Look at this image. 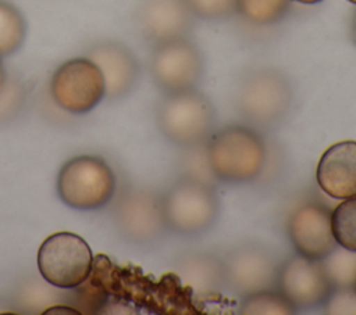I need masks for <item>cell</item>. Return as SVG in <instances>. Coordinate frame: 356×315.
I'll return each mask as SVG.
<instances>
[{"instance_id":"obj_1","label":"cell","mask_w":356,"mask_h":315,"mask_svg":"<svg viewBox=\"0 0 356 315\" xmlns=\"http://www.w3.org/2000/svg\"><path fill=\"white\" fill-rule=\"evenodd\" d=\"M206 150L214 176L227 183L257 179L267 160L260 133L246 125H228L213 132L206 142Z\"/></svg>"},{"instance_id":"obj_2","label":"cell","mask_w":356,"mask_h":315,"mask_svg":"<svg viewBox=\"0 0 356 315\" xmlns=\"http://www.w3.org/2000/svg\"><path fill=\"white\" fill-rule=\"evenodd\" d=\"M293 89L289 79L278 69L257 68L245 75L235 94L239 115L253 129H271L289 112Z\"/></svg>"},{"instance_id":"obj_3","label":"cell","mask_w":356,"mask_h":315,"mask_svg":"<svg viewBox=\"0 0 356 315\" xmlns=\"http://www.w3.org/2000/svg\"><path fill=\"white\" fill-rule=\"evenodd\" d=\"M100 259V257H99ZM106 275L104 262L100 261ZM114 280L104 276V286L113 289L115 294L135 301L138 305L146 307L156 314L168 315H195L200 312L192 291L182 284L177 273H165L160 280L154 282L138 271L121 269L113 265Z\"/></svg>"},{"instance_id":"obj_4","label":"cell","mask_w":356,"mask_h":315,"mask_svg":"<svg viewBox=\"0 0 356 315\" xmlns=\"http://www.w3.org/2000/svg\"><path fill=\"white\" fill-rule=\"evenodd\" d=\"M56 190L67 207L76 211H96L114 198L117 180L104 158L81 154L63 164L57 173Z\"/></svg>"},{"instance_id":"obj_5","label":"cell","mask_w":356,"mask_h":315,"mask_svg":"<svg viewBox=\"0 0 356 315\" xmlns=\"http://www.w3.org/2000/svg\"><path fill=\"white\" fill-rule=\"evenodd\" d=\"M156 122L167 140L189 148L209 140L216 126V110L197 89L167 93L156 108Z\"/></svg>"},{"instance_id":"obj_6","label":"cell","mask_w":356,"mask_h":315,"mask_svg":"<svg viewBox=\"0 0 356 315\" xmlns=\"http://www.w3.org/2000/svg\"><path fill=\"white\" fill-rule=\"evenodd\" d=\"M163 211L168 230L182 236L207 232L220 214L216 186L182 176L161 194Z\"/></svg>"},{"instance_id":"obj_7","label":"cell","mask_w":356,"mask_h":315,"mask_svg":"<svg viewBox=\"0 0 356 315\" xmlns=\"http://www.w3.org/2000/svg\"><path fill=\"white\" fill-rule=\"evenodd\" d=\"M38 271L51 286L78 289L90 278L95 257L88 241L72 232L61 230L47 236L38 248Z\"/></svg>"},{"instance_id":"obj_8","label":"cell","mask_w":356,"mask_h":315,"mask_svg":"<svg viewBox=\"0 0 356 315\" xmlns=\"http://www.w3.org/2000/svg\"><path fill=\"white\" fill-rule=\"evenodd\" d=\"M118 235L134 246H150L160 241L168 230L161 196L143 187H125L111 208Z\"/></svg>"},{"instance_id":"obj_9","label":"cell","mask_w":356,"mask_h":315,"mask_svg":"<svg viewBox=\"0 0 356 315\" xmlns=\"http://www.w3.org/2000/svg\"><path fill=\"white\" fill-rule=\"evenodd\" d=\"M49 90L61 110L75 115L90 112L106 97L102 71L86 56L60 64L50 78Z\"/></svg>"},{"instance_id":"obj_10","label":"cell","mask_w":356,"mask_h":315,"mask_svg":"<svg viewBox=\"0 0 356 315\" xmlns=\"http://www.w3.org/2000/svg\"><path fill=\"white\" fill-rule=\"evenodd\" d=\"M203 72V56L188 37L154 44L150 56V74L165 94L196 89Z\"/></svg>"},{"instance_id":"obj_11","label":"cell","mask_w":356,"mask_h":315,"mask_svg":"<svg viewBox=\"0 0 356 315\" xmlns=\"http://www.w3.org/2000/svg\"><path fill=\"white\" fill-rule=\"evenodd\" d=\"M222 261L224 287L241 298L275 289L280 264L266 247L248 243L229 250Z\"/></svg>"},{"instance_id":"obj_12","label":"cell","mask_w":356,"mask_h":315,"mask_svg":"<svg viewBox=\"0 0 356 315\" xmlns=\"http://www.w3.org/2000/svg\"><path fill=\"white\" fill-rule=\"evenodd\" d=\"M275 289L298 312L323 308L334 286L327 278L321 261L295 254L280 264Z\"/></svg>"},{"instance_id":"obj_13","label":"cell","mask_w":356,"mask_h":315,"mask_svg":"<svg viewBox=\"0 0 356 315\" xmlns=\"http://www.w3.org/2000/svg\"><path fill=\"white\" fill-rule=\"evenodd\" d=\"M288 235L296 254L309 259L321 261L338 247L331 228V211L321 203L299 205L288 221Z\"/></svg>"},{"instance_id":"obj_14","label":"cell","mask_w":356,"mask_h":315,"mask_svg":"<svg viewBox=\"0 0 356 315\" xmlns=\"http://www.w3.org/2000/svg\"><path fill=\"white\" fill-rule=\"evenodd\" d=\"M86 57L102 71L106 99L120 100L127 97L138 85L140 65L132 50L117 40H100L93 43Z\"/></svg>"},{"instance_id":"obj_15","label":"cell","mask_w":356,"mask_h":315,"mask_svg":"<svg viewBox=\"0 0 356 315\" xmlns=\"http://www.w3.org/2000/svg\"><path fill=\"white\" fill-rule=\"evenodd\" d=\"M193 18L186 0H142L136 11L139 32L153 44L186 37Z\"/></svg>"},{"instance_id":"obj_16","label":"cell","mask_w":356,"mask_h":315,"mask_svg":"<svg viewBox=\"0 0 356 315\" xmlns=\"http://www.w3.org/2000/svg\"><path fill=\"white\" fill-rule=\"evenodd\" d=\"M320 189L332 198L345 200L356 196V142L342 140L330 146L316 168Z\"/></svg>"},{"instance_id":"obj_17","label":"cell","mask_w":356,"mask_h":315,"mask_svg":"<svg viewBox=\"0 0 356 315\" xmlns=\"http://www.w3.org/2000/svg\"><path fill=\"white\" fill-rule=\"evenodd\" d=\"M175 273L193 297L214 296L224 287L222 261L211 253L195 251L184 255L178 259Z\"/></svg>"},{"instance_id":"obj_18","label":"cell","mask_w":356,"mask_h":315,"mask_svg":"<svg viewBox=\"0 0 356 315\" xmlns=\"http://www.w3.org/2000/svg\"><path fill=\"white\" fill-rule=\"evenodd\" d=\"M26 19L14 4L0 0V60L17 53L26 37Z\"/></svg>"},{"instance_id":"obj_19","label":"cell","mask_w":356,"mask_h":315,"mask_svg":"<svg viewBox=\"0 0 356 315\" xmlns=\"http://www.w3.org/2000/svg\"><path fill=\"white\" fill-rule=\"evenodd\" d=\"M238 312L243 315H292L296 314L291 303L277 290H263L242 298Z\"/></svg>"},{"instance_id":"obj_20","label":"cell","mask_w":356,"mask_h":315,"mask_svg":"<svg viewBox=\"0 0 356 315\" xmlns=\"http://www.w3.org/2000/svg\"><path fill=\"white\" fill-rule=\"evenodd\" d=\"M321 264L334 289L355 286L356 251H350L338 246L334 251L321 259Z\"/></svg>"},{"instance_id":"obj_21","label":"cell","mask_w":356,"mask_h":315,"mask_svg":"<svg viewBox=\"0 0 356 315\" xmlns=\"http://www.w3.org/2000/svg\"><path fill=\"white\" fill-rule=\"evenodd\" d=\"M331 228L338 246L356 251V196L345 198L331 211Z\"/></svg>"},{"instance_id":"obj_22","label":"cell","mask_w":356,"mask_h":315,"mask_svg":"<svg viewBox=\"0 0 356 315\" xmlns=\"http://www.w3.org/2000/svg\"><path fill=\"white\" fill-rule=\"evenodd\" d=\"M291 0H238V12L254 25H271L289 11Z\"/></svg>"},{"instance_id":"obj_23","label":"cell","mask_w":356,"mask_h":315,"mask_svg":"<svg viewBox=\"0 0 356 315\" xmlns=\"http://www.w3.org/2000/svg\"><path fill=\"white\" fill-rule=\"evenodd\" d=\"M26 100V87L18 76H7L0 92V124L14 119L22 110Z\"/></svg>"},{"instance_id":"obj_24","label":"cell","mask_w":356,"mask_h":315,"mask_svg":"<svg viewBox=\"0 0 356 315\" xmlns=\"http://www.w3.org/2000/svg\"><path fill=\"white\" fill-rule=\"evenodd\" d=\"M184 150L186 151L184 154V161H182L184 176L216 186V182L218 180L210 168L206 143L197 144L189 148H184Z\"/></svg>"},{"instance_id":"obj_25","label":"cell","mask_w":356,"mask_h":315,"mask_svg":"<svg viewBox=\"0 0 356 315\" xmlns=\"http://www.w3.org/2000/svg\"><path fill=\"white\" fill-rule=\"evenodd\" d=\"M195 17L225 19L238 12V0H186Z\"/></svg>"},{"instance_id":"obj_26","label":"cell","mask_w":356,"mask_h":315,"mask_svg":"<svg viewBox=\"0 0 356 315\" xmlns=\"http://www.w3.org/2000/svg\"><path fill=\"white\" fill-rule=\"evenodd\" d=\"M324 314H356V289L337 287L323 305Z\"/></svg>"},{"instance_id":"obj_27","label":"cell","mask_w":356,"mask_h":315,"mask_svg":"<svg viewBox=\"0 0 356 315\" xmlns=\"http://www.w3.org/2000/svg\"><path fill=\"white\" fill-rule=\"evenodd\" d=\"M350 37L353 40V43L356 44V8L352 14V19H350Z\"/></svg>"},{"instance_id":"obj_28","label":"cell","mask_w":356,"mask_h":315,"mask_svg":"<svg viewBox=\"0 0 356 315\" xmlns=\"http://www.w3.org/2000/svg\"><path fill=\"white\" fill-rule=\"evenodd\" d=\"M7 72H6V68H4V65H3V62H1V60H0V92L3 90V87H4V85H6V80H7Z\"/></svg>"},{"instance_id":"obj_29","label":"cell","mask_w":356,"mask_h":315,"mask_svg":"<svg viewBox=\"0 0 356 315\" xmlns=\"http://www.w3.org/2000/svg\"><path fill=\"white\" fill-rule=\"evenodd\" d=\"M298 3H303V4H316V3H320L323 0H295Z\"/></svg>"},{"instance_id":"obj_30","label":"cell","mask_w":356,"mask_h":315,"mask_svg":"<svg viewBox=\"0 0 356 315\" xmlns=\"http://www.w3.org/2000/svg\"><path fill=\"white\" fill-rule=\"evenodd\" d=\"M346 1H349V3H353V4H356V0H346Z\"/></svg>"},{"instance_id":"obj_31","label":"cell","mask_w":356,"mask_h":315,"mask_svg":"<svg viewBox=\"0 0 356 315\" xmlns=\"http://www.w3.org/2000/svg\"><path fill=\"white\" fill-rule=\"evenodd\" d=\"M355 289H356V279H355Z\"/></svg>"}]
</instances>
